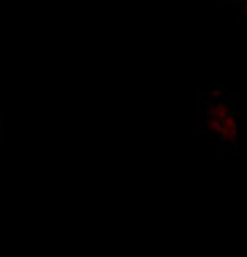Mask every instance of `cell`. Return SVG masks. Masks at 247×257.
Wrapping results in <instances>:
<instances>
[{
  "label": "cell",
  "instance_id": "cell-1",
  "mask_svg": "<svg viewBox=\"0 0 247 257\" xmlns=\"http://www.w3.org/2000/svg\"><path fill=\"white\" fill-rule=\"evenodd\" d=\"M202 123L210 134L218 137L220 145H228L234 140V132H236V110H234V102L226 91H215V94H207L202 99Z\"/></svg>",
  "mask_w": 247,
  "mask_h": 257
},
{
  "label": "cell",
  "instance_id": "cell-2",
  "mask_svg": "<svg viewBox=\"0 0 247 257\" xmlns=\"http://www.w3.org/2000/svg\"><path fill=\"white\" fill-rule=\"evenodd\" d=\"M231 6H236L239 8V16H242V19L247 22V0H228Z\"/></svg>",
  "mask_w": 247,
  "mask_h": 257
}]
</instances>
